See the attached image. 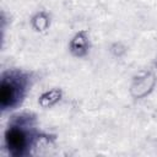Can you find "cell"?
I'll return each mask as SVG.
<instances>
[{
    "label": "cell",
    "mask_w": 157,
    "mask_h": 157,
    "mask_svg": "<svg viewBox=\"0 0 157 157\" xmlns=\"http://www.w3.org/2000/svg\"><path fill=\"white\" fill-rule=\"evenodd\" d=\"M39 130L32 112L13 114L4 131V147L11 157H26L33 152V141Z\"/></svg>",
    "instance_id": "obj_1"
},
{
    "label": "cell",
    "mask_w": 157,
    "mask_h": 157,
    "mask_svg": "<svg viewBox=\"0 0 157 157\" xmlns=\"http://www.w3.org/2000/svg\"><path fill=\"white\" fill-rule=\"evenodd\" d=\"M33 85L29 71L7 69L0 75V109L2 113L12 112L21 107Z\"/></svg>",
    "instance_id": "obj_2"
},
{
    "label": "cell",
    "mask_w": 157,
    "mask_h": 157,
    "mask_svg": "<svg viewBox=\"0 0 157 157\" xmlns=\"http://www.w3.org/2000/svg\"><path fill=\"white\" fill-rule=\"evenodd\" d=\"M156 85V72L153 70H142L132 76L129 85V94L135 101L144 99L155 91Z\"/></svg>",
    "instance_id": "obj_3"
},
{
    "label": "cell",
    "mask_w": 157,
    "mask_h": 157,
    "mask_svg": "<svg viewBox=\"0 0 157 157\" xmlns=\"http://www.w3.org/2000/svg\"><path fill=\"white\" fill-rule=\"evenodd\" d=\"M92 48L91 36L87 29H80L75 32L67 43V49L71 56L76 59H83L86 58Z\"/></svg>",
    "instance_id": "obj_4"
},
{
    "label": "cell",
    "mask_w": 157,
    "mask_h": 157,
    "mask_svg": "<svg viewBox=\"0 0 157 157\" xmlns=\"http://www.w3.org/2000/svg\"><path fill=\"white\" fill-rule=\"evenodd\" d=\"M64 92L61 88L59 87H52L49 90L43 91L37 99V103L40 108L43 109H50L53 107H55L61 99H63Z\"/></svg>",
    "instance_id": "obj_5"
},
{
    "label": "cell",
    "mask_w": 157,
    "mask_h": 157,
    "mask_svg": "<svg viewBox=\"0 0 157 157\" xmlns=\"http://www.w3.org/2000/svg\"><path fill=\"white\" fill-rule=\"evenodd\" d=\"M29 25L32 29L37 33H45L52 25V16L48 11L45 10H38L36 11L31 18H29Z\"/></svg>",
    "instance_id": "obj_6"
},
{
    "label": "cell",
    "mask_w": 157,
    "mask_h": 157,
    "mask_svg": "<svg viewBox=\"0 0 157 157\" xmlns=\"http://www.w3.org/2000/svg\"><path fill=\"white\" fill-rule=\"evenodd\" d=\"M109 52H110L115 58H123V56L126 54L128 48H126L123 43H120V42H115V43H113V44L110 45Z\"/></svg>",
    "instance_id": "obj_7"
},
{
    "label": "cell",
    "mask_w": 157,
    "mask_h": 157,
    "mask_svg": "<svg viewBox=\"0 0 157 157\" xmlns=\"http://www.w3.org/2000/svg\"><path fill=\"white\" fill-rule=\"evenodd\" d=\"M155 66L157 67V55H156V59H155Z\"/></svg>",
    "instance_id": "obj_8"
}]
</instances>
